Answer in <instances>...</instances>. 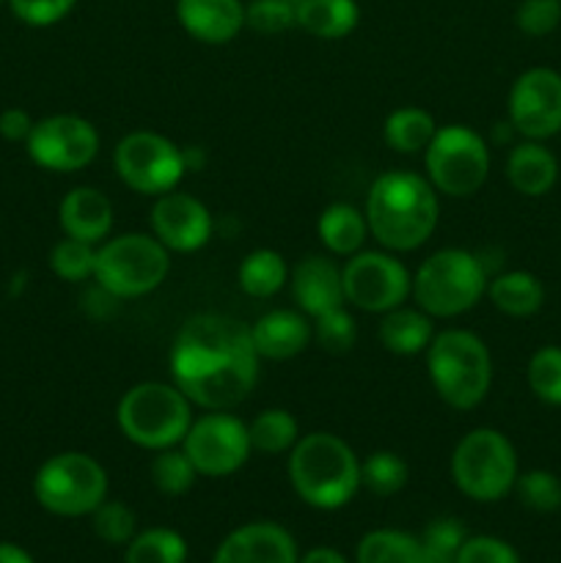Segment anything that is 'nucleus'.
<instances>
[{"label": "nucleus", "mask_w": 561, "mask_h": 563, "mask_svg": "<svg viewBox=\"0 0 561 563\" xmlns=\"http://www.w3.org/2000/svg\"><path fill=\"white\" fill-rule=\"evenodd\" d=\"M344 297L366 313H388L405 306L413 291V275L391 251H358L341 267Z\"/></svg>", "instance_id": "12"}, {"label": "nucleus", "mask_w": 561, "mask_h": 563, "mask_svg": "<svg viewBox=\"0 0 561 563\" xmlns=\"http://www.w3.org/2000/svg\"><path fill=\"white\" fill-rule=\"evenodd\" d=\"M248 434H251V449L264 456L289 454L297 440L302 438L297 418L289 410H280V407H270V410L258 412L248 423Z\"/></svg>", "instance_id": "29"}, {"label": "nucleus", "mask_w": 561, "mask_h": 563, "mask_svg": "<svg viewBox=\"0 0 561 563\" xmlns=\"http://www.w3.org/2000/svg\"><path fill=\"white\" fill-rule=\"evenodd\" d=\"M25 148L38 168L53 170V174H75L97 159L99 132L82 115H47L33 124Z\"/></svg>", "instance_id": "14"}, {"label": "nucleus", "mask_w": 561, "mask_h": 563, "mask_svg": "<svg viewBox=\"0 0 561 563\" xmlns=\"http://www.w3.org/2000/svg\"><path fill=\"white\" fill-rule=\"evenodd\" d=\"M170 273V251L154 234H119L97 245L94 284L108 289L119 300L152 295Z\"/></svg>", "instance_id": "8"}, {"label": "nucleus", "mask_w": 561, "mask_h": 563, "mask_svg": "<svg viewBox=\"0 0 561 563\" xmlns=\"http://www.w3.org/2000/svg\"><path fill=\"white\" fill-rule=\"evenodd\" d=\"M91 526L94 533L108 544H130L138 533L135 511L119 500H102L91 511Z\"/></svg>", "instance_id": "40"}, {"label": "nucleus", "mask_w": 561, "mask_h": 563, "mask_svg": "<svg viewBox=\"0 0 561 563\" xmlns=\"http://www.w3.org/2000/svg\"><path fill=\"white\" fill-rule=\"evenodd\" d=\"M427 374L435 394L451 410L468 412L482 405L493 385V355L471 330H440L427 346Z\"/></svg>", "instance_id": "4"}, {"label": "nucleus", "mask_w": 561, "mask_h": 563, "mask_svg": "<svg viewBox=\"0 0 561 563\" xmlns=\"http://www.w3.org/2000/svg\"><path fill=\"white\" fill-rule=\"evenodd\" d=\"M424 168L440 196L471 198L490 176V146L476 130L465 124L438 126L424 152Z\"/></svg>", "instance_id": "10"}, {"label": "nucleus", "mask_w": 561, "mask_h": 563, "mask_svg": "<svg viewBox=\"0 0 561 563\" xmlns=\"http://www.w3.org/2000/svg\"><path fill=\"white\" fill-rule=\"evenodd\" d=\"M148 473H152L154 487H157L163 495H168V498H179V495L190 493L193 484H196L198 478L196 467H193V462L187 460L182 445L154 451V460L152 465H148Z\"/></svg>", "instance_id": "34"}, {"label": "nucleus", "mask_w": 561, "mask_h": 563, "mask_svg": "<svg viewBox=\"0 0 561 563\" xmlns=\"http://www.w3.org/2000/svg\"><path fill=\"white\" fill-rule=\"evenodd\" d=\"M289 482L302 504L333 511L361 489V460L333 432H308L289 451Z\"/></svg>", "instance_id": "3"}, {"label": "nucleus", "mask_w": 561, "mask_h": 563, "mask_svg": "<svg viewBox=\"0 0 561 563\" xmlns=\"http://www.w3.org/2000/svg\"><path fill=\"white\" fill-rule=\"evenodd\" d=\"M50 269L61 280H66V284H82V280L94 278V269H97V245L64 236L50 251Z\"/></svg>", "instance_id": "36"}, {"label": "nucleus", "mask_w": 561, "mask_h": 563, "mask_svg": "<svg viewBox=\"0 0 561 563\" xmlns=\"http://www.w3.org/2000/svg\"><path fill=\"white\" fill-rule=\"evenodd\" d=\"M465 539L468 531L460 520H454V517H438L418 537L424 563H457V555H460Z\"/></svg>", "instance_id": "35"}, {"label": "nucleus", "mask_w": 561, "mask_h": 563, "mask_svg": "<svg viewBox=\"0 0 561 563\" xmlns=\"http://www.w3.org/2000/svg\"><path fill=\"white\" fill-rule=\"evenodd\" d=\"M297 544L278 522H248L220 542L212 563H297Z\"/></svg>", "instance_id": "17"}, {"label": "nucleus", "mask_w": 561, "mask_h": 563, "mask_svg": "<svg viewBox=\"0 0 561 563\" xmlns=\"http://www.w3.org/2000/svg\"><path fill=\"white\" fill-rule=\"evenodd\" d=\"M457 563H522L517 550L498 537H468Z\"/></svg>", "instance_id": "43"}, {"label": "nucleus", "mask_w": 561, "mask_h": 563, "mask_svg": "<svg viewBox=\"0 0 561 563\" xmlns=\"http://www.w3.org/2000/svg\"><path fill=\"white\" fill-rule=\"evenodd\" d=\"M449 471L457 489L479 504H495V500L506 498L520 476L512 440L490 427H479L462 434V440L451 451Z\"/></svg>", "instance_id": "7"}, {"label": "nucleus", "mask_w": 561, "mask_h": 563, "mask_svg": "<svg viewBox=\"0 0 561 563\" xmlns=\"http://www.w3.org/2000/svg\"><path fill=\"white\" fill-rule=\"evenodd\" d=\"M116 423L138 449H174L193 423V401L174 383H138L119 399Z\"/></svg>", "instance_id": "6"}, {"label": "nucleus", "mask_w": 561, "mask_h": 563, "mask_svg": "<svg viewBox=\"0 0 561 563\" xmlns=\"http://www.w3.org/2000/svg\"><path fill=\"white\" fill-rule=\"evenodd\" d=\"M311 333L314 341H317L324 352H333V355H344V352H350L352 346L358 344L355 317H352L344 306L311 319Z\"/></svg>", "instance_id": "38"}, {"label": "nucleus", "mask_w": 561, "mask_h": 563, "mask_svg": "<svg viewBox=\"0 0 561 563\" xmlns=\"http://www.w3.org/2000/svg\"><path fill=\"white\" fill-rule=\"evenodd\" d=\"M506 179L512 190L526 198L548 196L559 181V157L542 141L522 137L506 154Z\"/></svg>", "instance_id": "22"}, {"label": "nucleus", "mask_w": 561, "mask_h": 563, "mask_svg": "<svg viewBox=\"0 0 561 563\" xmlns=\"http://www.w3.org/2000/svg\"><path fill=\"white\" fill-rule=\"evenodd\" d=\"M526 383L542 405L561 407V346L544 344L528 357Z\"/></svg>", "instance_id": "33"}, {"label": "nucleus", "mask_w": 561, "mask_h": 563, "mask_svg": "<svg viewBox=\"0 0 561 563\" xmlns=\"http://www.w3.org/2000/svg\"><path fill=\"white\" fill-rule=\"evenodd\" d=\"M512 493H517L520 504L537 515H553L561 509V478L542 467L520 473Z\"/></svg>", "instance_id": "37"}, {"label": "nucleus", "mask_w": 561, "mask_h": 563, "mask_svg": "<svg viewBox=\"0 0 561 563\" xmlns=\"http://www.w3.org/2000/svg\"><path fill=\"white\" fill-rule=\"evenodd\" d=\"M487 297L501 313L512 319H528L542 311L544 286L528 269H506L490 278Z\"/></svg>", "instance_id": "24"}, {"label": "nucleus", "mask_w": 561, "mask_h": 563, "mask_svg": "<svg viewBox=\"0 0 561 563\" xmlns=\"http://www.w3.org/2000/svg\"><path fill=\"white\" fill-rule=\"evenodd\" d=\"M358 563H424L421 542L399 528H377L358 542Z\"/></svg>", "instance_id": "30"}, {"label": "nucleus", "mask_w": 561, "mask_h": 563, "mask_svg": "<svg viewBox=\"0 0 561 563\" xmlns=\"http://www.w3.org/2000/svg\"><path fill=\"white\" fill-rule=\"evenodd\" d=\"M58 223L72 240L102 245L113 229V203L97 187H72L58 207Z\"/></svg>", "instance_id": "20"}, {"label": "nucleus", "mask_w": 561, "mask_h": 563, "mask_svg": "<svg viewBox=\"0 0 561 563\" xmlns=\"http://www.w3.org/2000/svg\"><path fill=\"white\" fill-rule=\"evenodd\" d=\"M253 350L264 361H289L314 341L311 319L302 311L275 308L251 324Z\"/></svg>", "instance_id": "21"}, {"label": "nucleus", "mask_w": 561, "mask_h": 563, "mask_svg": "<svg viewBox=\"0 0 561 563\" xmlns=\"http://www.w3.org/2000/svg\"><path fill=\"white\" fill-rule=\"evenodd\" d=\"M369 234L391 253H410L429 242L440 220L438 190L416 170H385L366 196Z\"/></svg>", "instance_id": "2"}, {"label": "nucleus", "mask_w": 561, "mask_h": 563, "mask_svg": "<svg viewBox=\"0 0 561 563\" xmlns=\"http://www.w3.org/2000/svg\"><path fill=\"white\" fill-rule=\"evenodd\" d=\"M152 234L170 253H196L212 240V212L190 192L170 190L154 198Z\"/></svg>", "instance_id": "16"}, {"label": "nucleus", "mask_w": 561, "mask_h": 563, "mask_svg": "<svg viewBox=\"0 0 561 563\" xmlns=\"http://www.w3.org/2000/svg\"><path fill=\"white\" fill-rule=\"evenodd\" d=\"M435 132H438L435 115L429 110L418 108V104L396 108L383 121V141L396 154H424Z\"/></svg>", "instance_id": "27"}, {"label": "nucleus", "mask_w": 561, "mask_h": 563, "mask_svg": "<svg viewBox=\"0 0 561 563\" xmlns=\"http://www.w3.org/2000/svg\"><path fill=\"white\" fill-rule=\"evenodd\" d=\"M377 339L391 355L413 357L427 352L429 341L435 339V324L429 313H424L421 308H407L399 306L394 311L383 313L377 328Z\"/></svg>", "instance_id": "23"}, {"label": "nucleus", "mask_w": 561, "mask_h": 563, "mask_svg": "<svg viewBox=\"0 0 561 563\" xmlns=\"http://www.w3.org/2000/svg\"><path fill=\"white\" fill-rule=\"evenodd\" d=\"M38 506L55 517H86L108 500V471L82 451L50 456L33 478Z\"/></svg>", "instance_id": "9"}, {"label": "nucleus", "mask_w": 561, "mask_h": 563, "mask_svg": "<svg viewBox=\"0 0 561 563\" xmlns=\"http://www.w3.org/2000/svg\"><path fill=\"white\" fill-rule=\"evenodd\" d=\"M258 379L251 324L223 313H196L182 324L170 346V383L193 407L234 410Z\"/></svg>", "instance_id": "1"}, {"label": "nucleus", "mask_w": 561, "mask_h": 563, "mask_svg": "<svg viewBox=\"0 0 561 563\" xmlns=\"http://www.w3.org/2000/svg\"><path fill=\"white\" fill-rule=\"evenodd\" d=\"M176 20L201 44H229L245 27L242 0H176Z\"/></svg>", "instance_id": "19"}, {"label": "nucleus", "mask_w": 561, "mask_h": 563, "mask_svg": "<svg viewBox=\"0 0 561 563\" xmlns=\"http://www.w3.org/2000/svg\"><path fill=\"white\" fill-rule=\"evenodd\" d=\"M33 124H36V121L31 119L28 110L9 108L0 113V137H6V141L11 143H25L28 137H31Z\"/></svg>", "instance_id": "44"}, {"label": "nucleus", "mask_w": 561, "mask_h": 563, "mask_svg": "<svg viewBox=\"0 0 561 563\" xmlns=\"http://www.w3.org/2000/svg\"><path fill=\"white\" fill-rule=\"evenodd\" d=\"M506 121L526 141H550L561 132V71L531 66L509 88Z\"/></svg>", "instance_id": "15"}, {"label": "nucleus", "mask_w": 561, "mask_h": 563, "mask_svg": "<svg viewBox=\"0 0 561 563\" xmlns=\"http://www.w3.org/2000/svg\"><path fill=\"white\" fill-rule=\"evenodd\" d=\"M517 31L544 38L561 25V0H520L515 9Z\"/></svg>", "instance_id": "41"}, {"label": "nucleus", "mask_w": 561, "mask_h": 563, "mask_svg": "<svg viewBox=\"0 0 561 563\" xmlns=\"http://www.w3.org/2000/svg\"><path fill=\"white\" fill-rule=\"evenodd\" d=\"M182 451L193 462L198 476L207 478L234 476L253 454L248 423L231 410H215L193 418L182 440Z\"/></svg>", "instance_id": "13"}, {"label": "nucleus", "mask_w": 561, "mask_h": 563, "mask_svg": "<svg viewBox=\"0 0 561 563\" xmlns=\"http://www.w3.org/2000/svg\"><path fill=\"white\" fill-rule=\"evenodd\" d=\"M116 176L138 196H165L187 174L185 148L152 130H135L113 148Z\"/></svg>", "instance_id": "11"}, {"label": "nucleus", "mask_w": 561, "mask_h": 563, "mask_svg": "<svg viewBox=\"0 0 561 563\" xmlns=\"http://www.w3.org/2000/svg\"><path fill=\"white\" fill-rule=\"evenodd\" d=\"M237 280H240V289L248 297L267 300V297H275L289 284V264L273 247H258V251H251L242 258L240 269H237Z\"/></svg>", "instance_id": "28"}, {"label": "nucleus", "mask_w": 561, "mask_h": 563, "mask_svg": "<svg viewBox=\"0 0 561 563\" xmlns=\"http://www.w3.org/2000/svg\"><path fill=\"white\" fill-rule=\"evenodd\" d=\"M490 275L482 258L465 247H443L413 273V302L432 319H454L487 295Z\"/></svg>", "instance_id": "5"}, {"label": "nucleus", "mask_w": 561, "mask_h": 563, "mask_svg": "<svg viewBox=\"0 0 561 563\" xmlns=\"http://www.w3.org/2000/svg\"><path fill=\"white\" fill-rule=\"evenodd\" d=\"M11 11L20 22L31 27H50L64 20L77 0H9Z\"/></svg>", "instance_id": "42"}, {"label": "nucleus", "mask_w": 561, "mask_h": 563, "mask_svg": "<svg viewBox=\"0 0 561 563\" xmlns=\"http://www.w3.org/2000/svg\"><path fill=\"white\" fill-rule=\"evenodd\" d=\"M0 563H36L31 559L28 550H22L20 544L0 542Z\"/></svg>", "instance_id": "46"}, {"label": "nucleus", "mask_w": 561, "mask_h": 563, "mask_svg": "<svg viewBox=\"0 0 561 563\" xmlns=\"http://www.w3.org/2000/svg\"><path fill=\"white\" fill-rule=\"evenodd\" d=\"M358 0H297V27L314 38H346L358 27Z\"/></svg>", "instance_id": "26"}, {"label": "nucleus", "mask_w": 561, "mask_h": 563, "mask_svg": "<svg viewBox=\"0 0 561 563\" xmlns=\"http://www.w3.org/2000/svg\"><path fill=\"white\" fill-rule=\"evenodd\" d=\"M292 297L297 302V311L306 313L308 319H317L333 308L346 306L344 280H341V267L328 256H306L289 269Z\"/></svg>", "instance_id": "18"}, {"label": "nucleus", "mask_w": 561, "mask_h": 563, "mask_svg": "<svg viewBox=\"0 0 561 563\" xmlns=\"http://www.w3.org/2000/svg\"><path fill=\"white\" fill-rule=\"evenodd\" d=\"M297 563H346V559L336 548H314Z\"/></svg>", "instance_id": "45"}, {"label": "nucleus", "mask_w": 561, "mask_h": 563, "mask_svg": "<svg viewBox=\"0 0 561 563\" xmlns=\"http://www.w3.org/2000/svg\"><path fill=\"white\" fill-rule=\"evenodd\" d=\"M245 27L262 36H278L297 27V0H251L245 3Z\"/></svg>", "instance_id": "39"}, {"label": "nucleus", "mask_w": 561, "mask_h": 563, "mask_svg": "<svg viewBox=\"0 0 561 563\" xmlns=\"http://www.w3.org/2000/svg\"><path fill=\"white\" fill-rule=\"evenodd\" d=\"M317 236L330 256H355L366 245V214H363V209L352 207V203H330L317 220Z\"/></svg>", "instance_id": "25"}, {"label": "nucleus", "mask_w": 561, "mask_h": 563, "mask_svg": "<svg viewBox=\"0 0 561 563\" xmlns=\"http://www.w3.org/2000/svg\"><path fill=\"white\" fill-rule=\"evenodd\" d=\"M410 482V465L394 451H374L369 460L361 462V487L377 498L399 495Z\"/></svg>", "instance_id": "32"}, {"label": "nucleus", "mask_w": 561, "mask_h": 563, "mask_svg": "<svg viewBox=\"0 0 561 563\" xmlns=\"http://www.w3.org/2000/svg\"><path fill=\"white\" fill-rule=\"evenodd\" d=\"M187 542L174 528H146L127 544L124 563H185Z\"/></svg>", "instance_id": "31"}]
</instances>
